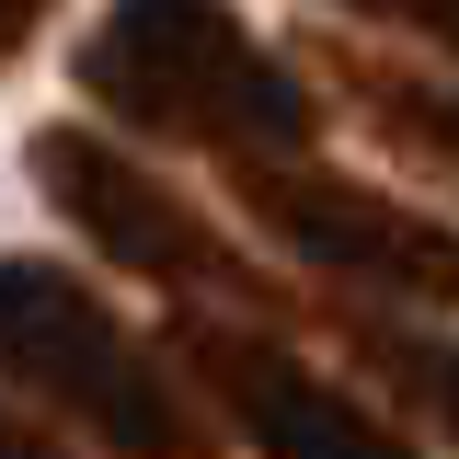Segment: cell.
I'll use <instances>...</instances> for the list:
<instances>
[{"label":"cell","instance_id":"30bf717a","mask_svg":"<svg viewBox=\"0 0 459 459\" xmlns=\"http://www.w3.org/2000/svg\"><path fill=\"white\" fill-rule=\"evenodd\" d=\"M47 12H57V0H0V69L35 47V23H47Z\"/></svg>","mask_w":459,"mask_h":459},{"label":"cell","instance_id":"277c9868","mask_svg":"<svg viewBox=\"0 0 459 459\" xmlns=\"http://www.w3.org/2000/svg\"><path fill=\"white\" fill-rule=\"evenodd\" d=\"M230 207L264 230L276 253H299L310 276L391 299V310H459V230L402 207L379 184H344L322 161H230Z\"/></svg>","mask_w":459,"mask_h":459},{"label":"cell","instance_id":"8992f818","mask_svg":"<svg viewBox=\"0 0 459 459\" xmlns=\"http://www.w3.org/2000/svg\"><path fill=\"white\" fill-rule=\"evenodd\" d=\"M310 69L333 81V104L356 115L391 161H413L425 184L459 195V81L448 69H413V57H391V47H356V35H310Z\"/></svg>","mask_w":459,"mask_h":459},{"label":"cell","instance_id":"9c48e42d","mask_svg":"<svg viewBox=\"0 0 459 459\" xmlns=\"http://www.w3.org/2000/svg\"><path fill=\"white\" fill-rule=\"evenodd\" d=\"M0 459H81V437H57L47 413H23V402H0Z\"/></svg>","mask_w":459,"mask_h":459},{"label":"cell","instance_id":"52a82bcc","mask_svg":"<svg viewBox=\"0 0 459 459\" xmlns=\"http://www.w3.org/2000/svg\"><path fill=\"white\" fill-rule=\"evenodd\" d=\"M322 322H333V344L356 356V391H379L391 413H413L425 437H448L459 448V333L448 322H413V310H391V299H322Z\"/></svg>","mask_w":459,"mask_h":459},{"label":"cell","instance_id":"3957f363","mask_svg":"<svg viewBox=\"0 0 459 459\" xmlns=\"http://www.w3.org/2000/svg\"><path fill=\"white\" fill-rule=\"evenodd\" d=\"M23 172H35V195H47L104 264H126L138 287H161L184 310H241V322H299V310H310V299L276 287L241 241H219L207 207H184L150 161H126L92 126H47V138L23 150Z\"/></svg>","mask_w":459,"mask_h":459},{"label":"cell","instance_id":"ba28073f","mask_svg":"<svg viewBox=\"0 0 459 459\" xmlns=\"http://www.w3.org/2000/svg\"><path fill=\"white\" fill-rule=\"evenodd\" d=\"M356 23H391V35H413V47H437L459 69V0H344Z\"/></svg>","mask_w":459,"mask_h":459},{"label":"cell","instance_id":"6da1fadb","mask_svg":"<svg viewBox=\"0 0 459 459\" xmlns=\"http://www.w3.org/2000/svg\"><path fill=\"white\" fill-rule=\"evenodd\" d=\"M81 104L115 115L126 138H172L207 161H310V138L333 126L322 92L253 47V23L230 0H104L81 35Z\"/></svg>","mask_w":459,"mask_h":459},{"label":"cell","instance_id":"7a4b0ae2","mask_svg":"<svg viewBox=\"0 0 459 459\" xmlns=\"http://www.w3.org/2000/svg\"><path fill=\"white\" fill-rule=\"evenodd\" d=\"M0 379L115 459H230L219 413L184 379V356H150L47 253H0Z\"/></svg>","mask_w":459,"mask_h":459},{"label":"cell","instance_id":"5b68a950","mask_svg":"<svg viewBox=\"0 0 459 459\" xmlns=\"http://www.w3.org/2000/svg\"><path fill=\"white\" fill-rule=\"evenodd\" d=\"M172 356L195 402L219 413L253 459H425L368 391H344L333 368H310L276 322H241V310H184Z\"/></svg>","mask_w":459,"mask_h":459}]
</instances>
